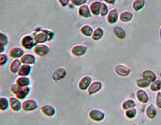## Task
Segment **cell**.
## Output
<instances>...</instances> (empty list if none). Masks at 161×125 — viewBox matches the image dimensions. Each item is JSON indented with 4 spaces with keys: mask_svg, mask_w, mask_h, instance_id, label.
I'll list each match as a JSON object with an SVG mask.
<instances>
[{
    "mask_svg": "<svg viewBox=\"0 0 161 125\" xmlns=\"http://www.w3.org/2000/svg\"><path fill=\"white\" fill-rule=\"evenodd\" d=\"M47 40V35L44 34H38L35 38V42L36 43L44 42Z\"/></svg>",
    "mask_w": 161,
    "mask_h": 125,
    "instance_id": "cell-29",
    "label": "cell"
},
{
    "mask_svg": "<svg viewBox=\"0 0 161 125\" xmlns=\"http://www.w3.org/2000/svg\"><path fill=\"white\" fill-rule=\"evenodd\" d=\"M103 35V31L100 28H98L94 32L92 38L94 40H99L102 37Z\"/></svg>",
    "mask_w": 161,
    "mask_h": 125,
    "instance_id": "cell-25",
    "label": "cell"
},
{
    "mask_svg": "<svg viewBox=\"0 0 161 125\" xmlns=\"http://www.w3.org/2000/svg\"><path fill=\"white\" fill-rule=\"evenodd\" d=\"M157 114L156 109L152 105H150L147 107L146 110V115L147 117L150 119H153Z\"/></svg>",
    "mask_w": 161,
    "mask_h": 125,
    "instance_id": "cell-20",
    "label": "cell"
},
{
    "mask_svg": "<svg viewBox=\"0 0 161 125\" xmlns=\"http://www.w3.org/2000/svg\"><path fill=\"white\" fill-rule=\"evenodd\" d=\"M31 68L29 65H23L19 70L18 75L21 76H26L30 74Z\"/></svg>",
    "mask_w": 161,
    "mask_h": 125,
    "instance_id": "cell-21",
    "label": "cell"
},
{
    "mask_svg": "<svg viewBox=\"0 0 161 125\" xmlns=\"http://www.w3.org/2000/svg\"><path fill=\"white\" fill-rule=\"evenodd\" d=\"M160 37H161V30H160Z\"/></svg>",
    "mask_w": 161,
    "mask_h": 125,
    "instance_id": "cell-42",
    "label": "cell"
},
{
    "mask_svg": "<svg viewBox=\"0 0 161 125\" xmlns=\"http://www.w3.org/2000/svg\"><path fill=\"white\" fill-rule=\"evenodd\" d=\"M92 81V79L89 77H83L79 83V87L82 90H85L88 88Z\"/></svg>",
    "mask_w": 161,
    "mask_h": 125,
    "instance_id": "cell-8",
    "label": "cell"
},
{
    "mask_svg": "<svg viewBox=\"0 0 161 125\" xmlns=\"http://www.w3.org/2000/svg\"><path fill=\"white\" fill-rule=\"evenodd\" d=\"M60 1L63 6L66 5L69 2V1Z\"/></svg>",
    "mask_w": 161,
    "mask_h": 125,
    "instance_id": "cell-40",
    "label": "cell"
},
{
    "mask_svg": "<svg viewBox=\"0 0 161 125\" xmlns=\"http://www.w3.org/2000/svg\"><path fill=\"white\" fill-rule=\"evenodd\" d=\"M133 16V14L130 12H124L121 14L120 18L122 21L128 22L131 20Z\"/></svg>",
    "mask_w": 161,
    "mask_h": 125,
    "instance_id": "cell-23",
    "label": "cell"
},
{
    "mask_svg": "<svg viewBox=\"0 0 161 125\" xmlns=\"http://www.w3.org/2000/svg\"><path fill=\"white\" fill-rule=\"evenodd\" d=\"M79 13L80 15L85 17H89L91 16L88 6L86 5H83L79 8Z\"/></svg>",
    "mask_w": 161,
    "mask_h": 125,
    "instance_id": "cell-16",
    "label": "cell"
},
{
    "mask_svg": "<svg viewBox=\"0 0 161 125\" xmlns=\"http://www.w3.org/2000/svg\"><path fill=\"white\" fill-rule=\"evenodd\" d=\"M161 88V80H157V81L154 82L151 85L150 89L153 91H158Z\"/></svg>",
    "mask_w": 161,
    "mask_h": 125,
    "instance_id": "cell-32",
    "label": "cell"
},
{
    "mask_svg": "<svg viewBox=\"0 0 161 125\" xmlns=\"http://www.w3.org/2000/svg\"><path fill=\"white\" fill-rule=\"evenodd\" d=\"M22 44L26 49H30L34 45L33 38L30 36L24 37L22 40Z\"/></svg>",
    "mask_w": 161,
    "mask_h": 125,
    "instance_id": "cell-7",
    "label": "cell"
},
{
    "mask_svg": "<svg viewBox=\"0 0 161 125\" xmlns=\"http://www.w3.org/2000/svg\"><path fill=\"white\" fill-rule=\"evenodd\" d=\"M136 106V104L135 101L131 100H127L124 102L123 105V108L126 110Z\"/></svg>",
    "mask_w": 161,
    "mask_h": 125,
    "instance_id": "cell-26",
    "label": "cell"
},
{
    "mask_svg": "<svg viewBox=\"0 0 161 125\" xmlns=\"http://www.w3.org/2000/svg\"><path fill=\"white\" fill-rule=\"evenodd\" d=\"M136 114L137 110L135 108L127 110L126 113H125V114H126V116H127V117L130 118V119L135 118L136 115Z\"/></svg>",
    "mask_w": 161,
    "mask_h": 125,
    "instance_id": "cell-33",
    "label": "cell"
},
{
    "mask_svg": "<svg viewBox=\"0 0 161 125\" xmlns=\"http://www.w3.org/2000/svg\"><path fill=\"white\" fill-rule=\"evenodd\" d=\"M8 42V39H7V37L5 35L3 34H1V45H6Z\"/></svg>",
    "mask_w": 161,
    "mask_h": 125,
    "instance_id": "cell-36",
    "label": "cell"
},
{
    "mask_svg": "<svg viewBox=\"0 0 161 125\" xmlns=\"http://www.w3.org/2000/svg\"><path fill=\"white\" fill-rule=\"evenodd\" d=\"M36 102L33 100H27L23 103L22 108L26 111H31L37 108Z\"/></svg>",
    "mask_w": 161,
    "mask_h": 125,
    "instance_id": "cell-3",
    "label": "cell"
},
{
    "mask_svg": "<svg viewBox=\"0 0 161 125\" xmlns=\"http://www.w3.org/2000/svg\"><path fill=\"white\" fill-rule=\"evenodd\" d=\"M137 97L139 101L143 103H147L148 101V97L146 93L143 90H139L137 92Z\"/></svg>",
    "mask_w": 161,
    "mask_h": 125,
    "instance_id": "cell-14",
    "label": "cell"
},
{
    "mask_svg": "<svg viewBox=\"0 0 161 125\" xmlns=\"http://www.w3.org/2000/svg\"><path fill=\"white\" fill-rule=\"evenodd\" d=\"M87 1H84V0H79V1H72V2L74 4L76 5H82L83 4H84Z\"/></svg>",
    "mask_w": 161,
    "mask_h": 125,
    "instance_id": "cell-38",
    "label": "cell"
},
{
    "mask_svg": "<svg viewBox=\"0 0 161 125\" xmlns=\"http://www.w3.org/2000/svg\"><path fill=\"white\" fill-rule=\"evenodd\" d=\"M35 61V58L33 55L27 54L22 57L21 61L23 64H33Z\"/></svg>",
    "mask_w": 161,
    "mask_h": 125,
    "instance_id": "cell-19",
    "label": "cell"
},
{
    "mask_svg": "<svg viewBox=\"0 0 161 125\" xmlns=\"http://www.w3.org/2000/svg\"><path fill=\"white\" fill-rule=\"evenodd\" d=\"M114 34L119 39H123L126 35L124 30L120 27H116L114 29Z\"/></svg>",
    "mask_w": 161,
    "mask_h": 125,
    "instance_id": "cell-22",
    "label": "cell"
},
{
    "mask_svg": "<svg viewBox=\"0 0 161 125\" xmlns=\"http://www.w3.org/2000/svg\"><path fill=\"white\" fill-rule=\"evenodd\" d=\"M160 76H161V73H160Z\"/></svg>",
    "mask_w": 161,
    "mask_h": 125,
    "instance_id": "cell-43",
    "label": "cell"
},
{
    "mask_svg": "<svg viewBox=\"0 0 161 125\" xmlns=\"http://www.w3.org/2000/svg\"><path fill=\"white\" fill-rule=\"evenodd\" d=\"M118 18V14L116 10H113L111 11L107 17L108 22L113 24L116 23Z\"/></svg>",
    "mask_w": 161,
    "mask_h": 125,
    "instance_id": "cell-12",
    "label": "cell"
},
{
    "mask_svg": "<svg viewBox=\"0 0 161 125\" xmlns=\"http://www.w3.org/2000/svg\"><path fill=\"white\" fill-rule=\"evenodd\" d=\"M41 110L43 113L46 116H49V117L53 116L55 112V109L53 108L52 106L50 105H44L42 107Z\"/></svg>",
    "mask_w": 161,
    "mask_h": 125,
    "instance_id": "cell-15",
    "label": "cell"
},
{
    "mask_svg": "<svg viewBox=\"0 0 161 125\" xmlns=\"http://www.w3.org/2000/svg\"><path fill=\"white\" fill-rule=\"evenodd\" d=\"M10 105L11 109L16 112L19 111L21 107V104L20 101L14 98H11L10 99Z\"/></svg>",
    "mask_w": 161,
    "mask_h": 125,
    "instance_id": "cell-9",
    "label": "cell"
},
{
    "mask_svg": "<svg viewBox=\"0 0 161 125\" xmlns=\"http://www.w3.org/2000/svg\"><path fill=\"white\" fill-rule=\"evenodd\" d=\"M34 50L37 54L40 56H44L48 53V48L46 46L40 45L36 46Z\"/></svg>",
    "mask_w": 161,
    "mask_h": 125,
    "instance_id": "cell-11",
    "label": "cell"
},
{
    "mask_svg": "<svg viewBox=\"0 0 161 125\" xmlns=\"http://www.w3.org/2000/svg\"><path fill=\"white\" fill-rule=\"evenodd\" d=\"M16 83L18 86L21 87H25L30 84V80L26 77H21V78H18L17 80Z\"/></svg>",
    "mask_w": 161,
    "mask_h": 125,
    "instance_id": "cell-24",
    "label": "cell"
},
{
    "mask_svg": "<svg viewBox=\"0 0 161 125\" xmlns=\"http://www.w3.org/2000/svg\"><path fill=\"white\" fill-rule=\"evenodd\" d=\"M21 63L19 60H15L12 63L11 66V71L13 73H16L18 71Z\"/></svg>",
    "mask_w": 161,
    "mask_h": 125,
    "instance_id": "cell-31",
    "label": "cell"
},
{
    "mask_svg": "<svg viewBox=\"0 0 161 125\" xmlns=\"http://www.w3.org/2000/svg\"><path fill=\"white\" fill-rule=\"evenodd\" d=\"M89 117L92 120L99 122L103 120L105 117V114L99 110H94L90 112Z\"/></svg>",
    "mask_w": 161,
    "mask_h": 125,
    "instance_id": "cell-2",
    "label": "cell"
},
{
    "mask_svg": "<svg viewBox=\"0 0 161 125\" xmlns=\"http://www.w3.org/2000/svg\"><path fill=\"white\" fill-rule=\"evenodd\" d=\"M144 5H145V1H143V0L135 1L133 3V8L135 9L136 11H139L143 8Z\"/></svg>",
    "mask_w": 161,
    "mask_h": 125,
    "instance_id": "cell-27",
    "label": "cell"
},
{
    "mask_svg": "<svg viewBox=\"0 0 161 125\" xmlns=\"http://www.w3.org/2000/svg\"><path fill=\"white\" fill-rule=\"evenodd\" d=\"M81 31L86 36H90L93 33V29L90 27L85 26L82 28Z\"/></svg>",
    "mask_w": 161,
    "mask_h": 125,
    "instance_id": "cell-30",
    "label": "cell"
},
{
    "mask_svg": "<svg viewBox=\"0 0 161 125\" xmlns=\"http://www.w3.org/2000/svg\"><path fill=\"white\" fill-rule=\"evenodd\" d=\"M11 89L13 93L16 94L17 97L20 99H24L30 91L29 88L23 87L18 85H14Z\"/></svg>",
    "mask_w": 161,
    "mask_h": 125,
    "instance_id": "cell-1",
    "label": "cell"
},
{
    "mask_svg": "<svg viewBox=\"0 0 161 125\" xmlns=\"http://www.w3.org/2000/svg\"><path fill=\"white\" fill-rule=\"evenodd\" d=\"M23 51L20 48H13L10 51V55L13 58H19L23 54Z\"/></svg>",
    "mask_w": 161,
    "mask_h": 125,
    "instance_id": "cell-18",
    "label": "cell"
},
{
    "mask_svg": "<svg viewBox=\"0 0 161 125\" xmlns=\"http://www.w3.org/2000/svg\"><path fill=\"white\" fill-rule=\"evenodd\" d=\"M7 61V57L5 55H1V64H4Z\"/></svg>",
    "mask_w": 161,
    "mask_h": 125,
    "instance_id": "cell-39",
    "label": "cell"
},
{
    "mask_svg": "<svg viewBox=\"0 0 161 125\" xmlns=\"http://www.w3.org/2000/svg\"><path fill=\"white\" fill-rule=\"evenodd\" d=\"M0 105L1 110H5L9 106L8 100L5 98H1L0 100Z\"/></svg>",
    "mask_w": 161,
    "mask_h": 125,
    "instance_id": "cell-34",
    "label": "cell"
},
{
    "mask_svg": "<svg viewBox=\"0 0 161 125\" xmlns=\"http://www.w3.org/2000/svg\"><path fill=\"white\" fill-rule=\"evenodd\" d=\"M106 2H107V3H110V4H114L115 2V1L114 0H112V1H106Z\"/></svg>",
    "mask_w": 161,
    "mask_h": 125,
    "instance_id": "cell-41",
    "label": "cell"
},
{
    "mask_svg": "<svg viewBox=\"0 0 161 125\" xmlns=\"http://www.w3.org/2000/svg\"><path fill=\"white\" fill-rule=\"evenodd\" d=\"M87 48L83 46H77L74 47L72 50L73 54L76 56H81L85 54Z\"/></svg>",
    "mask_w": 161,
    "mask_h": 125,
    "instance_id": "cell-10",
    "label": "cell"
},
{
    "mask_svg": "<svg viewBox=\"0 0 161 125\" xmlns=\"http://www.w3.org/2000/svg\"><path fill=\"white\" fill-rule=\"evenodd\" d=\"M108 9L107 6L105 4L101 3V6L100 8V13L102 16H105L108 13Z\"/></svg>",
    "mask_w": 161,
    "mask_h": 125,
    "instance_id": "cell-35",
    "label": "cell"
},
{
    "mask_svg": "<svg viewBox=\"0 0 161 125\" xmlns=\"http://www.w3.org/2000/svg\"><path fill=\"white\" fill-rule=\"evenodd\" d=\"M150 84V82L144 79H140L138 80L137 82V84L138 86L141 88H146L148 87Z\"/></svg>",
    "mask_w": 161,
    "mask_h": 125,
    "instance_id": "cell-28",
    "label": "cell"
},
{
    "mask_svg": "<svg viewBox=\"0 0 161 125\" xmlns=\"http://www.w3.org/2000/svg\"><path fill=\"white\" fill-rule=\"evenodd\" d=\"M115 70L118 75L123 76L128 75L130 72V69L122 65H117L116 67Z\"/></svg>",
    "mask_w": 161,
    "mask_h": 125,
    "instance_id": "cell-6",
    "label": "cell"
},
{
    "mask_svg": "<svg viewBox=\"0 0 161 125\" xmlns=\"http://www.w3.org/2000/svg\"><path fill=\"white\" fill-rule=\"evenodd\" d=\"M142 77L149 82H154L157 79L156 75L153 72L149 70L144 71L142 73Z\"/></svg>",
    "mask_w": 161,
    "mask_h": 125,
    "instance_id": "cell-4",
    "label": "cell"
},
{
    "mask_svg": "<svg viewBox=\"0 0 161 125\" xmlns=\"http://www.w3.org/2000/svg\"><path fill=\"white\" fill-rule=\"evenodd\" d=\"M102 87L101 83L99 82H94L91 84L89 89V95L98 92Z\"/></svg>",
    "mask_w": 161,
    "mask_h": 125,
    "instance_id": "cell-13",
    "label": "cell"
},
{
    "mask_svg": "<svg viewBox=\"0 0 161 125\" xmlns=\"http://www.w3.org/2000/svg\"><path fill=\"white\" fill-rule=\"evenodd\" d=\"M156 103L157 106L161 108V93L159 92L157 94V96L156 99Z\"/></svg>",
    "mask_w": 161,
    "mask_h": 125,
    "instance_id": "cell-37",
    "label": "cell"
},
{
    "mask_svg": "<svg viewBox=\"0 0 161 125\" xmlns=\"http://www.w3.org/2000/svg\"><path fill=\"white\" fill-rule=\"evenodd\" d=\"M66 70L63 68H59L56 69L53 74V79L57 81L63 79L66 75Z\"/></svg>",
    "mask_w": 161,
    "mask_h": 125,
    "instance_id": "cell-5",
    "label": "cell"
},
{
    "mask_svg": "<svg viewBox=\"0 0 161 125\" xmlns=\"http://www.w3.org/2000/svg\"><path fill=\"white\" fill-rule=\"evenodd\" d=\"M101 6V3L100 2H95L93 3L90 6V8L93 14L95 15H98L100 12Z\"/></svg>",
    "mask_w": 161,
    "mask_h": 125,
    "instance_id": "cell-17",
    "label": "cell"
}]
</instances>
